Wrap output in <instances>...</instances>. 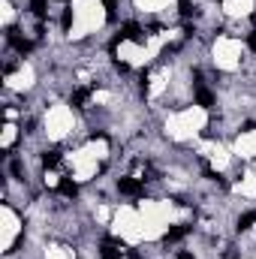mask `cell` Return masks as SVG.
I'll return each mask as SVG.
<instances>
[{
    "label": "cell",
    "mask_w": 256,
    "mask_h": 259,
    "mask_svg": "<svg viewBox=\"0 0 256 259\" xmlns=\"http://www.w3.org/2000/svg\"><path fill=\"white\" fill-rule=\"evenodd\" d=\"M75 30L84 33V30H94L103 24L106 12H103V3L100 0H75Z\"/></svg>",
    "instance_id": "6da1fadb"
},
{
    "label": "cell",
    "mask_w": 256,
    "mask_h": 259,
    "mask_svg": "<svg viewBox=\"0 0 256 259\" xmlns=\"http://www.w3.org/2000/svg\"><path fill=\"white\" fill-rule=\"evenodd\" d=\"M202 124H205V112H202V109H187V112L175 115V118L166 124V133L175 136V139H187V136H193Z\"/></svg>",
    "instance_id": "7a4b0ae2"
},
{
    "label": "cell",
    "mask_w": 256,
    "mask_h": 259,
    "mask_svg": "<svg viewBox=\"0 0 256 259\" xmlns=\"http://www.w3.org/2000/svg\"><path fill=\"white\" fill-rule=\"evenodd\" d=\"M238 58H241V42H238V39H232V36L217 39V46H214V61H217L220 69H235V66H238Z\"/></svg>",
    "instance_id": "3957f363"
},
{
    "label": "cell",
    "mask_w": 256,
    "mask_h": 259,
    "mask_svg": "<svg viewBox=\"0 0 256 259\" xmlns=\"http://www.w3.org/2000/svg\"><path fill=\"white\" fill-rule=\"evenodd\" d=\"M142 214H136V211H130V208H121L118 214H115V235H121V238H127V241H136L139 235H145L139 226H142V220H139Z\"/></svg>",
    "instance_id": "277c9868"
},
{
    "label": "cell",
    "mask_w": 256,
    "mask_h": 259,
    "mask_svg": "<svg viewBox=\"0 0 256 259\" xmlns=\"http://www.w3.org/2000/svg\"><path fill=\"white\" fill-rule=\"evenodd\" d=\"M46 127H49V136H52V139H61L66 130L72 127L69 109H66V106H55V109L49 112V118H46Z\"/></svg>",
    "instance_id": "5b68a950"
},
{
    "label": "cell",
    "mask_w": 256,
    "mask_h": 259,
    "mask_svg": "<svg viewBox=\"0 0 256 259\" xmlns=\"http://www.w3.org/2000/svg\"><path fill=\"white\" fill-rule=\"evenodd\" d=\"M72 169H75V178H91L94 172H97V157L91 154V151H78L75 157H72Z\"/></svg>",
    "instance_id": "8992f818"
},
{
    "label": "cell",
    "mask_w": 256,
    "mask_h": 259,
    "mask_svg": "<svg viewBox=\"0 0 256 259\" xmlns=\"http://www.w3.org/2000/svg\"><path fill=\"white\" fill-rule=\"evenodd\" d=\"M15 232H18V220H15V214H12L9 208H3V247L12 244Z\"/></svg>",
    "instance_id": "52a82bcc"
},
{
    "label": "cell",
    "mask_w": 256,
    "mask_h": 259,
    "mask_svg": "<svg viewBox=\"0 0 256 259\" xmlns=\"http://www.w3.org/2000/svg\"><path fill=\"white\" fill-rule=\"evenodd\" d=\"M235 151H238L241 157H256V130L244 133V136H238V142H235Z\"/></svg>",
    "instance_id": "ba28073f"
},
{
    "label": "cell",
    "mask_w": 256,
    "mask_h": 259,
    "mask_svg": "<svg viewBox=\"0 0 256 259\" xmlns=\"http://www.w3.org/2000/svg\"><path fill=\"white\" fill-rule=\"evenodd\" d=\"M6 81H9V88H30V81H33V72L27 69V66H21L18 72H6Z\"/></svg>",
    "instance_id": "9c48e42d"
},
{
    "label": "cell",
    "mask_w": 256,
    "mask_h": 259,
    "mask_svg": "<svg viewBox=\"0 0 256 259\" xmlns=\"http://www.w3.org/2000/svg\"><path fill=\"white\" fill-rule=\"evenodd\" d=\"M223 9H226L229 15H247V12L253 9V0H226Z\"/></svg>",
    "instance_id": "30bf717a"
},
{
    "label": "cell",
    "mask_w": 256,
    "mask_h": 259,
    "mask_svg": "<svg viewBox=\"0 0 256 259\" xmlns=\"http://www.w3.org/2000/svg\"><path fill=\"white\" fill-rule=\"evenodd\" d=\"M118 190H121V193H127V196H139V193H142V181H139V178H133V175H130V178H121V181H118Z\"/></svg>",
    "instance_id": "8fae6325"
},
{
    "label": "cell",
    "mask_w": 256,
    "mask_h": 259,
    "mask_svg": "<svg viewBox=\"0 0 256 259\" xmlns=\"http://www.w3.org/2000/svg\"><path fill=\"white\" fill-rule=\"evenodd\" d=\"M6 39H9V46H12V49H18L21 55H24V52H30V39H24L18 30H6Z\"/></svg>",
    "instance_id": "7c38bea8"
},
{
    "label": "cell",
    "mask_w": 256,
    "mask_h": 259,
    "mask_svg": "<svg viewBox=\"0 0 256 259\" xmlns=\"http://www.w3.org/2000/svg\"><path fill=\"white\" fill-rule=\"evenodd\" d=\"M163 84H166V72H154V75L148 78V94L157 97V94L163 91Z\"/></svg>",
    "instance_id": "4fadbf2b"
},
{
    "label": "cell",
    "mask_w": 256,
    "mask_h": 259,
    "mask_svg": "<svg viewBox=\"0 0 256 259\" xmlns=\"http://www.w3.org/2000/svg\"><path fill=\"white\" fill-rule=\"evenodd\" d=\"M106 148H109V142H106V139H94V142H91L84 151H91L97 160H103V157H106Z\"/></svg>",
    "instance_id": "5bb4252c"
},
{
    "label": "cell",
    "mask_w": 256,
    "mask_h": 259,
    "mask_svg": "<svg viewBox=\"0 0 256 259\" xmlns=\"http://www.w3.org/2000/svg\"><path fill=\"white\" fill-rule=\"evenodd\" d=\"M46 259H72V250H69V247H61V244H55V247L46 250Z\"/></svg>",
    "instance_id": "9a60e30c"
},
{
    "label": "cell",
    "mask_w": 256,
    "mask_h": 259,
    "mask_svg": "<svg viewBox=\"0 0 256 259\" xmlns=\"http://www.w3.org/2000/svg\"><path fill=\"white\" fill-rule=\"evenodd\" d=\"M226 163H229V157H226V151L217 145V151L211 154V166H214V169H226Z\"/></svg>",
    "instance_id": "2e32d148"
},
{
    "label": "cell",
    "mask_w": 256,
    "mask_h": 259,
    "mask_svg": "<svg viewBox=\"0 0 256 259\" xmlns=\"http://www.w3.org/2000/svg\"><path fill=\"white\" fill-rule=\"evenodd\" d=\"M100 250H103V259H118V256H121V250H118V244H115V241H103V247H100Z\"/></svg>",
    "instance_id": "e0dca14e"
},
{
    "label": "cell",
    "mask_w": 256,
    "mask_h": 259,
    "mask_svg": "<svg viewBox=\"0 0 256 259\" xmlns=\"http://www.w3.org/2000/svg\"><path fill=\"white\" fill-rule=\"evenodd\" d=\"M196 100H199V109H208V106L214 103V100H211V94H208L205 88H199V91H196Z\"/></svg>",
    "instance_id": "ac0fdd59"
},
{
    "label": "cell",
    "mask_w": 256,
    "mask_h": 259,
    "mask_svg": "<svg viewBox=\"0 0 256 259\" xmlns=\"http://www.w3.org/2000/svg\"><path fill=\"white\" fill-rule=\"evenodd\" d=\"M169 0H136V6L139 9H160V6H166Z\"/></svg>",
    "instance_id": "d6986e66"
},
{
    "label": "cell",
    "mask_w": 256,
    "mask_h": 259,
    "mask_svg": "<svg viewBox=\"0 0 256 259\" xmlns=\"http://www.w3.org/2000/svg\"><path fill=\"white\" fill-rule=\"evenodd\" d=\"M15 142V124H6L3 127V148H9Z\"/></svg>",
    "instance_id": "ffe728a7"
},
{
    "label": "cell",
    "mask_w": 256,
    "mask_h": 259,
    "mask_svg": "<svg viewBox=\"0 0 256 259\" xmlns=\"http://www.w3.org/2000/svg\"><path fill=\"white\" fill-rule=\"evenodd\" d=\"M256 226V211H250V214H244L241 220H238V229H253Z\"/></svg>",
    "instance_id": "44dd1931"
},
{
    "label": "cell",
    "mask_w": 256,
    "mask_h": 259,
    "mask_svg": "<svg viewBox=\"0 0 256 259\" xmlns=\"http://www.w3.org/2000/svg\"><path fill=\"white\" fill-rule=\"evenodd\" d=\"M42 163H46V169H55V166L61 163V154H58V151H49V154L42 157Z\"/></svg>",
    "instance_id": "7402d4cb"
},
{
    "label": "cell",
    "mask_w": 256,
    "mask_h": 259,
    "mask_svg": "<svg viewBox=\"0 0 256 259\" xmlns=\"http://www.w3.org/2000/svg\"><path fill=\"white\" fill-rule=\"evenodd\" d=\"M30 9L36 18H46V0H30Z\"/></svg>",
    "instance_id": "603a6c76"
},
{
    "label": "cell",
    "mask_w": 256,
    "mask_h": 259,
    "mask_svg": "<svg viewBox=\"0 0 256 259\" xmlns=\"http://www.w3.org/2000/svg\"><path fill=\"white\" fill-rule=\"evenodd\" d=\"M46 187H61V175L58 172H46Z\"/></svg>",
    "instance_id": "cb8c5ba5"
},
{
    "label": "cell",
    "mask_w": 256,
    "mask_h": 259,
    "mask_svg": "<svg viewBox=\"0 0 256 259\" xmlns=\"http://www.w3.org/2000/svg\"><path fill=\"white\" fill-rule=\"evenodd\" d=\"M58 190H61L64 196H75V184H72V181H61V187H58Z\"/></svg>",
    "instance_id": "d4e9b609"
},
{
    "label": "cell",
    "mask_w": 256,
    "mask_h": 259,
    "mask_svg": "<svg viewBox=\"0 0 256 259\" xmlns=\"http://www.w3.org/2000/svg\"><path fill=\"white\" fill-rule=\"evenodd\" d=\"M181 15H193V6H190V0H181Z\"/></svg>",
    "instance_id": "484cf974"
},
{
    "label": "cell",
    "mask_w": 256,
    "mask_h": 259,
    "mask_svg": "<svg viewBox=\"0 0 256 259\" xmlns=\"http://www.w3.org/2000/svg\"><path fill=\"white\" fill-rule=\"evenodd\" d=\"M3 21H12V6L9 3H3Z\"/></svg>",
    "instance_id": "4316f807"
},
{
    "label": "cell",
    "mask_w": 256,
    "mask_h": 259,
    "mask_svg": "<svg viewBox=\"0 0 256 259\" xmlns=\"http://www.w3.org/2000/svg\"><path fill=\"white\" fill-rule=\"evenodd\" d=\"M247 46H250V49H253V52H256V30H253V33H250V39H247Z\"/></svg>",
    "instance_id": "83f0119b"
},
{
    "label": "cell",
    "mask_w": 256,
    "mask_h": 259,
    "mask_svg": "<svg viewBox=\"0 0 256 259\" xmlns=\"http://www.w3.org/2000/svg\"><path fill=\"white\" fill-rule=\"evenodd\" d=\"M178 259H193V256H190V253H181V256H178Z\"/></svg>",
    "instance_id": "f1b7e54d"
}]
</instances>
